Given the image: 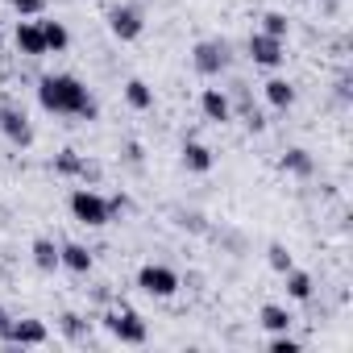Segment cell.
I'll use <instances>...</instances> for the list:
<instances>
[{
	"instance_id": "6da1fadb",
	"label": "cell",
	"mask_w": 353,
	"mask_h": 353,
	"mask_svg": "<svg viewBox=\"0 0 353 353\" xmlns=\"http://www.w3.org/2000/svg\"><path fill=\"white\" fill-rule=\"evenodd\" d=\"M38 104L54 117H83V121H96L100 117V104L96 96L75 79V75H42L38 79Z\"/></svg>"
},
{
	"instance_id": "7a4b0ae2",
	"label": "cell",
	"mask_w": 353,
	"mask_h": 353,
	"mask_svg": "<svg viewBox=\"0 0 353 353\" xmlns=\"http://www.w3.org/2000/svg\"><path fill=\"white\" fill-rule=\"evenodd\" d=\"M229 63H233V46L225 38H204V42L192 46V67L200 75H208V79L221 75V71H229Z\"/></svg>"
},
{
	"instance_id": "3957f363",
	"label": "cell",
	"mask_w": 353,
	"mask_h": 353,
	"mask_svg": "<svg viewBox=\"0 0 353 353\" xmlns=\"http://www.w3.org/2000/svg\"><path fill=\"white\" fill-rule=\"evenodd\" d=\"M71 216L79 221V225H88V229H104L112 216H108V200L100 196V192H92V188H75L71 192Z\"/></svg>"
},
{
	"instance_id": "277c9868",
	"label": "cell",
	"mask_w": 353,
	"mask_h": 353,
	"mask_svg": "<svg viewBox=\"0 0 353 353\" xmlns=\"http://www.w3.org/2000/svg\"><path fill=\"white\" fill-rule=\"evenodd\" d=\"M104 328L121 341V345H145V336H150V328H145V320L133 312V307H112V312H104Z\"/></svg>"
},
{
	"instance_id": "5b68a950",
	"label": "cell",
	"mask_w": 353,
	"mask_h": 353,
	"mask_svg": "<svg viewBox=\"0 0 353 353\" xmlns=\"http://www.w3.org/2000/svg\"><path fill=\"white\" fill-rule=\"evenodd\" d=\"M137 287L145 295H154V299H170L174 291H179V274H174L170 266H162V262H145L137 270Z\"/></svg>"
},
{
	"instance_id": "8992f818",
	"label": "cell",
	"mask_w": 353,
	"mask_h": 353,
	"mask_svg": "<svg viewBox=\"0 0 353 353\" xmlns=\"http://www.w3.org/2000/svg\"><path fill=\"white\" fill-rule=\"evenodd\" d=\"M108 30L117 42H137L145 30V17L137 5H117V9H108Z\"/></svg>"
},
{
	"instance_id": "52a82bcc",
	"label": "cell",
	"mask_w": 353,
	"mask_h": 353,
	"mask_svg": "<svg viewBox=\"0 0 353 353\" xmlns=\"http://www.w3.org/2000/svg\"><path fill=\"white\" fill-rule=\"evenodd\" d=\"M0 133H5L13 145H34V125H30V117H26V108H17V104H0Z\"/></svg>"
},
{
	"instance_id": "ba28073f",
	"label": "cell",
	"mask_w": 353,
	"mask_h": 353,
	"mask_svg": "<svg viewBox=\"0 0 353 353\" xmlns=\"http://www.w3.org/2000/svg\"><path fill=\"white\" fill-rule=\"evenodd\" d=\"M0 341H9V345H46L50 332H46L42 320H9L0 328Z\"/></svg>"
},
{
	"instance_id": "9c48e42d",
	"label": "cell",
	"mask_w": 353,
	"mask_h": 353,
	"mask_svg": "<svg viewBox=\"0 0 353 353\" xmlns=\"http://www.w3.org/2000/svg\"><path fill=\"white\" fill-rule=\"evenodd\" d=\"M13 42H17V50H21V54H30V59H42V54H46L42 26H38V21H30V17H21V21H17V30H13Z\"/></svg>"
},
{
	"instance_id": "30bf717a",
	"label": "cell",
	"mask_w": 353,
	"mask_h": 353,
	"mask_svg": "<svg viewBox=\"0 0 353 353\" xmlns=\"http://www.w3.org/2000/svg\"><path fill=\"white\" fill-rule=\"evenodd\" d=\"M250 59H254L258 67H279V63H283V42L258 30V34H250Z\"/></svg>"
},
{
	"instance_id": "8fae6325",
	"label": "cell",
	"mask_w": 353,
	"mask_h": 353,
	"mask_svg": "<svg viewBox=\"0 0 353 353\" xmlns=\"http://www.w3.org/2000/svg\"><path fill=\"white\" fill-rule=\"evenodd\" d=\"M200 108H204V117H208V121H216V125L233 121V104H229V96H225L221 88H204V96H200Z\"/></svg>"
},
{
	"instance_id": "7c38bea8",
	"label": "cell",
	"mask_w": 353,
	"mask_h": 353,
	"mask_svg": "<svg viewBox=\"0 0 353 353\" xmlns=\"http://www.w3.org/2000/svg\"><path fill=\"white\" fill-rule=\"evenodd\" d=\"M59 266H67V270H75V274H88V270H92V250L79 245V241H63V245H59Z\"/></svg>"
},
{
	"instance_id": "4fadbf2b",
	"label": "cell",
	"mask_w": 353,
	"mask_h": 353,
	"mask_svg": "<svg viewBox=\"0 0 353 353\" xmlns=\"http://www.w3.org/2000/svg\"><path fill=\"white\" fill-rule=\"evenodd\" d=\"M183 166L192 170V174H208L212 170V150L204 145V141H183Z\"/></svg>"
},
{
	"instance_id": "5bb4252c",
	"label": "cell",
	"mask_w": 353,
	"mask_h": 353,
	"mask_svg": "<svg viewBox=\"0 0 353 353\" xmlns=\"http://www.w3.org/2000/svg\"><path fill=\"white\" fill-rule=\"evenodd\" d=\"M258 324H262L266 332H291L295 316H291L283 303H262V312H258Z\"/></svg>"
},
{
	"instance_id": "9a60e30c",
	"label": "cell",
	"mask_w": 353,
	"mask_h": 353,
	"mask_svg": "<svg viewBox=\"0 0 353 353\" xmlns=\"http://www.w3.org/2000/svg\"><path fill=\"white\" fill-rule=\"evenodd\" d=\"M279 166H283V170H291V174H299V179H307V174L316 170L312 154H307V150H299V145H291V150L279 158Z\"/></svg>"
},
{
	"instance_id": "2e32d148",
	"label": "cell",
	"mask_w": 353,
	"mask_h": 353,
	"mask_svg": "<svg viewBox=\"0 0 353 353\" xmlns=\"http://www.w3.org/2000/svg\"><path fill=\"white\" fill-rule=\"evenodd\" d=\"M30 254H34V266H38V270H46V274L59 270V245H54L50 237H38V241L30 245Z\"/></svg>"
},
{
	"instance_id": "e0dca14e",
	"label": "cell",
	"mask_w": 353,
	"mask_h": 353,
	"mask_svg": "<svg viewBox=\"0 0 353 353\" xmlns=\"http://www.w3.org/2000/svg\"><path fill=\"white\" fill-rule=\"evenodd\" d=\"M283 279H287V295H291V299H299V303H303V299H312V291H316V283H312V274H307V270H299V266H291V270H287Z\"/></svg>"
},
{
	"instance_id": "ac0fdd59",
	"label": "cell",
	"mask_w": 353,
	"mask_h": 353,
	"mask_svg": "<svg viewBox=\"0 0 353 353\" xmlns=\"http://www.w3.org/2000/svg\"><path fill=\"white\" fill-rule=\"evenodd\" d=\"M38 26H42V38H46V54H50V50L63 54V50L71 46V34H67L63 21H38Z\"/></svg>"
},
{
	"instance_id": "d6986e66",
	"label": "cell",
	"mask_w": 353,
	"mask_h": 353,
	"mask_svg": "<svg viewBox=\"0 0 353 353\" xmlns=\"http://www.w3.org/2000/svg\"><path fill=\"white\" fill-rule=\"evenodd\" d=\"M266 100H270L274 108H291V104H295V83H291V79H279V75L266 79Z\"/></svg>"
},
{
	"instance_id": "ffe728a7",
	"label": "cell",
	"mask_w": 353,
	"mask_h": 353,
	"mask_svg": "<svg viewBox=\"0 0 353 353\" xmlns=\"http://www.w3.org/2000/svg\"><path fill=\"white\" fill-rule=\"evenodd\" d=\"M125 100H129V108H137V112L154 108V92H150L145 79H129V83H125Z\"/></svg>"
},
{
	"instance_id": "44dd1931",
	"label": "cell",
	"mask_w": 353,
	"mask_h": 353,
	"mask_svg": "<svg viewBox=\"0 0 353 353\" xmlns=\"http://www.w3.org/2000/svg\"><path fill=\"white\" fill-rule=\"evenodd\" d=\"M54 170L63 174V179H79V174H83V158H79L75 150H63V154L54 158Z\"/></svg>"
},
{
	"instance_id": "7402d4cb",
	"label": "cell",
	"mask_w": 353,
	"mask_h": 353,
	"mask_svg": "<svg viewBox=\"0 0 353 353\" xmlns=\"http://www.w3.org/2000/svg\"><path fill=\"white\" fill-rule=\"evenodd\" d=\"M266 262H270L279 274H287V270L295 266V258H291V250H287L283 241H270V245H266Z\"/></svg>"
},
{
	"instance_id": "603a6c76",
	"label": "cell",
	"mask_w": 353,
	"mask_h": 353,
	"mask_svg": "<svg viewBox=\"0 0 353 353\" xmlns=\"http://www.w3.org/2000/svg\"><path fill=\"white\" fill-rule=\"evenodd\" d=\"M262 34H270V38L287 42V34H291V21H287L283 13H266V17H262Z\"/></svg>"
},
{
	"instance_id": "cb8c5ba5",
	"label": "cell",
	"mask_w": 353,
	"mask_h": 353,
	"mask_svg": "<svg viewBox=\"0 0 353 353\" xmlns=\"http://www.w3.org/2000/svg\"><path fill=\"white\" fill-rule=\"evenodd\" d=\"M59 328H63L71 341H83V336H88V320L75 316V312H63V316H59Z\"/></svg>"
},
{
	"instance_id": "d4e9b609",
	"label": "cell",
	"mask_w": 353,
	"mask_h": 353,
	"mask_svg": "<svg viewBox=\"0 0 353 353\" xmlns=\"http://www.w3.org/2000/svg\"><path fill=\"white\" fill-rule=\"evenodd\" d=\"M17 17H42L46 13V0H9Z\"/></svg>"
},
{
	"instance_id": "484cf974",
	"label": "cell",
	"mask_w": 353,
	"mask_h": 353,
	"mask_svg": "<svg viewBox=\"0 0 353 353\" xmlns=\"http://www.w3.org/2000/svg\"><path fill=\"white\" fill-rule=\"evenodd\" d=\"M270 349H274V353H299V341H291L287 332H274V341H270Z\"/></svg>"
},
{
	"instance_id": "4316f807",
	"label": "cell",
	"mask_w": 353,
	"mask_h": 353,
	"mask_svg": "<svg viewBox=\"0 0 353 353\" xmlns=\"http://www.w3.org/2000/svg\"><path fill=\"white\" fill-rule=\"evenodd\" d=\"M125 208H129V196H121V192H117V196H108V216H121Z\"/></svg>"
},
{
	"instance_id": "83f0119b",
	"label": "cell",
	"mask_w": 353,
	"mask_h": 353,
	"mask_svg": "<svg viewBox=\"0 0 353 353\" xmlns=\"http://www.w3.org/2000/svg\"><path fill=\"white\" fill-rule=\"evenodd\" d=\"M79 179H83V183H96V179H100V166L83 158V174H79Z\"/></svg>"
},
{
	"instance_id": "f1b7e54d",
	"label": "cell",
	"mask_w": 353,
	"mask_h": 353,
	"mask_svg": "<svg viewBox=\"0 0 353 353\" xmlns=\"http://www.w3.org/2000/svg\"><path fill=\"white\" fill-rule=\"evenodd\" d=\"M125 154H129V162H133V166H137V162H141V145H137V141H133V145H129V150H125Z\"/></svg>"
},
{
	"instance_id": "f546056e",
	"label": "cell",
	"mask_w": 353,
	"mask_h": 353,
	"mask_svg": "<svg viewBox=\"0 0 353 353\" xmlns=\"http://www.w3.org/2000/svg\"><path fill=\"white\" fill-rule=\"evenodd\" d=\"M9 320H13V316H9V312H5V303H0V328H5V324H9Z\"/></svg>"
}]
</instances>
